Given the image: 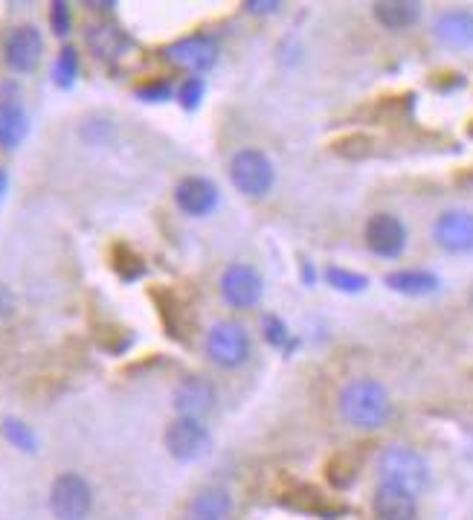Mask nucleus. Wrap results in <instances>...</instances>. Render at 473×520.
Masks as SVG:
<instances>
[{"mask_svg":"<svg viewBox=\"0 0 473 520\" xmlns=\"http://www.w3.org/2000/svg\"><path fill=\"white\" fill-rule=\"evenodd\" d=\"M337 410L346 425L357 430H378L392 419V398L375 378H355L343 384L337 396Z\"/></svg>","mask_w":473,"mask_h":520,"instance_id":"1","label":"nucleus"},{"mask_svg":"<svg viewBox=\"0 0 473 520\" xmlns=\"http://www.w3.org/2000/svg\"><path fill=\"white\" fill-rule=\"evenodd\" d=\"M378 477L381 483H392V486H401V489L421 494V491L430 486V462L421 457L415 448L407 445H389L381 451L378 457Z\"/></svg>","mask_w":473,"mask_h":520,"instance_id":"2","label":"nucleus"},{"mask_svg":"<svg viewBox=\"0 0 473 520\" xmlns=\"http://www.w3.org/2000/svg\"><path fill=\"white\" fill-rule=\"evenodd\" d=\"M230 184L236 186L244 198H265L270 195V189L276 184V166L262 149H238L230 157L227 166Z\"/></svg>","mask_w":473,"mask_h":520,"instance_id":"3","label":"nucleus"},{"mask_svg":"<svg viewBox=\"0 0 473 520\" xmlns=\"http://www.w3.org/2000/svg\"><path fill=\"white\" fill-rule=\"evenodd\" d=\"M96 506L93 486L79 471H61L50 483V512L56 520H90Z\"/></svg>","mask_w":473,"mask_h":520,"instance_id":"4","label":"nucleus"},{"mask_svg":"<svg viewBox=\"0 0 473 520\" xmlns=\"http://www.w3.org/2000/svg\"><path fill=\"white\" fill-rule=\"evenodd\" d=\"M207 358L221 369H241L250 361V335L236 320H218L204 337Z\"/></svg>","mask_w":473,"mask_h":520,"instance_id":"5","label":"nucleus"},{"mask_svg":"<svg viewBox=\"0 0 473 520\" xmlns=\"http://www.w3.org/2000/svg\"><path fill=\"white\" fill-rule=\"evenodd\" d=\"M30 134V111L15 79L0 82V149L15 152Z\"/></svg>","mask_w":473,"mask_h":520,"instance_id":"6","label":"nucleus"},{"mask_svg":"<svg viewBox=\"0 0 473 520\" xmlns=\"http://www.w3.org/2000/svg\"><path fill=\"white\" fill-rule=\"evenodd\" d=\"M163 445L169 451V457L178 462H198L209 454L212 448V436L207 425L195 416H175L166 433H163Z\"/></svg>","mask_w":473,"mask_h":520,"instance_id":"7","label":"nucleus"},{"mask_svg":"<svg viewBox=\"0 0 473 520\" xmlns=\"http://www.w3.org/2000/svg\"><path fill=\"white\" fill-rule=\"evenodd\" d=\"M0 56L12 73H32L44 59V35L35 24H18L3 35Z\"/></svg>","mask_w":473,"mask_h":520,"instance_id":"8","label":"nucleus"},{"mask_svg":"<svg viewBox=\"0 0 473 520\" xmlns=\"http://www.w3.org/2000/svg\"><path fill=\"white\" fill-rule=\"evenodd\" d=\"M221 56V47L212 35H204V32H195V35H186V38H178L172 41L166 50H163V59L175 67H183V70H192V73H207L215 67Z\"/></svg>","mask_w":473,"mask_h":520,"instance_id":"9","label":"nucleus"},{"mask_svg":"<svg viewBox=\"0 0 473 520\" xmlns=\"http://www.w3.org/2000/svg\"><path fill=\"white\" fill-rule=\"evenodd\" d=\"M221 297L230 308H256L265 297V279L253 265L236 262L221 276Z\"/></svg>","mask_w":473,"mask_h":520,"instance_id":"10","label":"nucleus"},{"mask_svg":"<svg viewBox=\"0 0 473 520\" xmlns=\"http://www.w3.org/2000/svg\"><path fill=\"white\" fill-rule=\"evenodd\" d=\"M363 242L381 259H398L407 247V227L398 215L375 213L363 227Z\"/></svg>","mask_w":473,"mask_h":520,"instance_id":"11","label":"nucleus"},{"mask_svg":"<svg viewBox=\"0 0 473 520\" xmlns=\"http://www.w3.org/2000/svg\"><path fill=\"white\" fill-rule=\"evenodd\" d=\"M433 242L442 247L444 253H473V213L453 207L436 215L433 221Z\"/></svg>","mask_w":473,"mask_h":520,"instance_id":"12","label":"nucleus"},{"mask_svg":"<svg viewBox=\"0 0 473 520\" xmlns=\"http://www.w3.org/2000/svg\"><path fill=\"white\" fill-rule=\"evenodd\" d=\"M218 201H221L218 186L204 175H186L175 184V204L180 213L192 215V218H207L209 213H215Z\"/></svg>","mask_w":473,"mask_h":520,"instance_id":"13","label":"nucleus"},{"mask_svg":"<svg viewBox=\"0 0 473 520\" xmlns=\"http://www.w3.org/2000/svg\"><path fill=\"white\" fill-rule=\"evenodd\" d=\"M215 384L209 381L207 375H186L180 378L175 393H172V404L178 410V416H195L201 419L204 413H209L215 407Z\"/></svg>","mask_w":473,"mask_h":520,"instance_id":"14","label":"nucleus"},{"mask_svg":"<svg viewBox=\"0 0 473 520\" xmlns=\"http://www.w3.org/2000/svg\"><path fill=\"white\" fill-rule=\"evenodd\" d=\"M233 512H236V500L230 489L212 483V486H201L186 500L183 520H233Z\"/></svg>","mask_w":473,"mask_h":520,"instance_id":"15","label":"nucleus"},{"mask_svg":"<svg viewBox=\"0 0 473 520\" xmlns=\"http://www.w3.org/2000/svg\"><path fill=\"white\" fill-rule=\"evenodd\" d=\"M372 512L378 520H415L418 494L392 483H378V489L372 494Z\"/></svg>","mask_w":473,"mask_h":520,"instance_id":"16","label":"nucleus"},{"mask_svg":"<svg viewBox=\"0 0 473 520\" xmlns=\"http://www.w3.org/2000/svg\"><path fill=\"white\" fill-rule=\"evenodd\" d=\"M436 41L450 50H465L473 47V12L468 9H450L442 12L433 24Z\"/></svg>","mask_w":473,"mask_h":520,"instance_id":"17","label":"nucleus"},{"mask_svg":"<svg viewBox=\"0 0 473 520\" xmlns=\"http://www.w3.org/2000/svg\"><path fill=\"white\" fill-rule=\"evenodd\" d=\"M85 44H88L90 56L99 59V62H114L119 59L128 47H131V38L119 30L117 24H93L85 32Z\"/></svg>","mask_w":473,"mask_h":520,"instance_id":"18","label":"nucleus"},{"mask_svg":"<svg viewBox=\"0 0 473 520\" xmlns=\"http://www.w3.org/2000/svg\"><path fill=\"white\" fill-rule=\"evenodd\" d=\"M386 288L395 291V294H404V297H430L442 288V279L430 271H421V268H404V271H392L386 274Z\"/></svg>","mask_w":473,"mask_h":520,"instance_id":"19","label":"nucleus"},{"mask_svg":"<svg viewBox=\"0 0 473 520\" xmlns=\"http://www.w3.org/2000/svg\"><path fill=\"white\" fill-rule=\"evenodd\" d=\"M375 21L384 30H410L415 21L421 18V3H410V0H386V3H375L372 6Z\"/></svg>","mask_w":473,"mask_h":520,"instance_id":"20","label":"nucleus"},{"mask_svg":"<svg viewBox=\"0 0 473 520\" xmlns=\"http://www.w3.org/2000/svg\"><path fill=\"white\" fill-rule=\"evenodd\" d=\"M0 433H3V439L15 448V451H21V454H35L38 451V436H35V430L24 422V419H18V416H6L3 422H0Z\"/></svg>","mask_w":473,"mask_h":520,"instance_id":"21","label":"nucleus"},{"mask_svg":"<svg viewBox=\"0 0 473 520\" xmlns=\"http://www.w3.org/2000/svg\"><path fill=\"white\" fill-rule=\"evenodd\" d=\"M79 67H82L79 50L73 44H64L59 50V56H56V64H53V82L59 88H70L79 79Z\"/></svg>","mask_w":473,"mask_h":520,"instance_id":"22","label":"nucleus"},{"mask_svg":"<svg viewBox=\"0 0 473 520\" xmlns=\"http://www.w3.org/2000/svg\"><path fill=\"white\" fill-rule=\"evenodd\" d=\"M326 282L331 288L343 291V294H360V291H366V285H369L366 276L355 274V271H349V268H328Z\"/></svg>","mask_w":473,"mask_h":520,"instance_id":"23","label":"nucleus"},{"mask_svg":"<svg viewBox=\"0 0 473 520\" xmlns=\"http://www.w3.org/2000/svg\"><path fill=\"white\" fill-rule=\"evenodd\" d=\"M262 335L270 346H276V349H285V346H291V332H288V326L276 317V314H265L262 317Z\"/></svg>","mask_w":473,"mask_h":520,"instance_id":"24","label":"nucleus"},{"mask_svg":"<svg viewBox=\"0 0 473 520\" xmlns=\"http://www.w3.org/2000/svg\"><path fill=\"white\" fill-rule=\"evenodd\" d=\"M50 27H53V35L56 38H67L70 30H73V12H70V3L64 0H56L50 6Z\"/></svg>","mask_w":473,"mask_h":520,"instance_id":"25","label":"nucleus"},{"mask_svg":"<svg viewBox=\"0 0 473 520\" xmlns=\"http://www.w3.org/2000/svg\"><path fill=\"white\" fill-rule=\"evenodd\" d=\"M178 102L183 108H198L201 105V99H204V82H201V76H189V79H183L178 85Z\"/></svg>","mask_w":473,"mask_h":520,"instance_id":"26","label":"nucleus"},{"mask_svg":"<svg viewBox=\"0 0 473 520\" xmlns=\"http://www.w3.org/2000/svg\"><path fill=\"white\" fill-rule=\"evenodd\" d=\"M137 96L146 102H166L172 96V85L166 79H154V82H146L143 88H137Z\"/></svg>","mask_w":473,"mask_h":520,"instance_id":"27","label":"nucleus"},{"mask_svg":"<svg viewBox=\"0 0 473 520\" xmlns=\"http://www.w3.org/2000/svg\"><path fill=\"white\" fill-rule=\"evenodd\" d=\"M244 9L253 12V15H273V12L282 9V3H276V0H247Z\"/></svg>","mask_w":473,"mask_h":520,"instance_id":"28","label":"nucleus"},{"mask_svg":"<svg viewBox=\"0 0 473 520\" xmlns=\"http://www.w3.org/2000/svg\"><path fill=\"white\" fill-rule=\"evenodd\" d=\"M12 314H15V300H12V294L6 288H0V323L9 320Z\"/></svg>","mask_w":473,"mask_h":520,"instance_id":"29","label":"nucleus"},{"mask_svg":"<svg viewBox=\"0 0 473 520\" xmlns=\"http://www.w3.org/2000/svg\"><path fill=\"white\" fill-rule=\"evenodd\" d=\"M6 189H9V175H6V169H0V198L6 195Z\"/></svg>","mask_w":473,"mask_h":520,"instance_id":"30","label":"nucleus"},{"mask_svg":"<svg viewBox=\"0 0 473 520\" xmlns=\"http://www.w3.org/2000/svg\"><path fill=\"white\" fill-rule=\"evenodd\" d=\"M468 457H471V459H473V448H471V454H468Z\"/></svg>","mask_w":473,"mask_h":520,"instance_id":"31","label":"nucleus"},{"mask_svg":"<svg viewBox=\"0 0 473 520\" xmlns=\"http://www.w3.org/2000/svg\"><path fill=\"white\" fill-rule=\"evenodd\" d=\"M471 303H473V294H471Z\"/></svg>","mask_w":473,"mask_h":520,"instance_id":"32","label":"nucleus"}]
</instances>
